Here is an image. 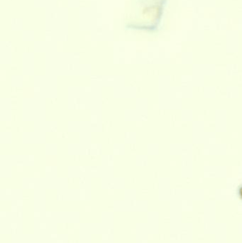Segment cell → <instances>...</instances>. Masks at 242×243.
<instances>
[{
	"mask_svg": "<svg viewBox=\"0 0 242 243\" xmlns=\"http://www.w3.org/2000/svg\"><path fill=\"white\" fill-rule=\"evenodd\" d=\"M241 195H242V189H241Z\"/></svg>",
	"mask_w": 242,
	"mask_h": 243,
	"instance_id": "6da1fadb",
	"label": "cell"
}]
</instances>
